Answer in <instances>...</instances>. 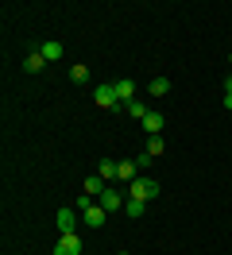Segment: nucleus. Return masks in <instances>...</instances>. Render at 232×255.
Segmentation results:
<instances>
[{
	"mask_svg": "<svg viewBox=\"0 0 232 255\" xmlns=\"http://www.w3.org/2000/svg\"><path fill=\"white\" fill-rule=\"evenodd\" d=\"M159 182H155V178H143L139 174L136 182H128V197H136V201H151V197H159Z\"/></svg>",
	"mask_w": 232,
	"mask_h": 255,
	"instance_id": "1",
	"label": "nucleus"
},
{
	"mask_svg": "<svg viewBox=\"0 0 232 255\" xmlns=\"http://www.w3.org/2000/svg\"><path fill=\"white\" fill-rule=\"evenodd\" d=\"M93 101H97L101 109H116V105H120V97H116V85H112V81H101V85L93 89Z\"/></svg>",
	"mask_w": 232,
	"mask_h": 255,
	"instance_id": "2",
	"label": "nucleus"
},
{
	"mask_svg": "<svg viewBox=\"0 0 232 255\" xmlns=\"http://www.w3.org/2000/svg\"><path fill=\"white\" fill-rule=\"evenodd\" d=\"M77 209H58V217H54V224H58V232L62 236H70V232H77Z\"/></svg>",
	"mask_w": 232,
	"mask_h": 255,
	"instance_id": "3",
	"label": "nucleus"
},
{
	"mask_svg": "<svg viewBox=\"0 0 232 255\" xmlns=\"http://www.w3.org/2000/svg\"><path fill=\"white\" fill-rule=\"evenodd\" d=\"M54 255H81V236H77V232H70V236H58V244H54Z\"/></svg>",
	"mask_w": 232,
	"mask_h": 255,
	"instance_id": "4",
	"label": "nucleus"
},
{
	"mask_svg": "<svg viewBox=\"0 0 232 255\" xmlns=\"http://www.w3.org/2000/svg\"><path fill=\"white\" fill-rule=\"evenodd\" d=\"M124 201H128V197H124L120 190H112V186L101 193V209H105V213H116V209H124Z\"/></svg>",
	"mask_w": 232,
	"mask_h": 255,
	"instance_id": "5",
	"label": "nucleus"
},
{
	"mask_svg": "<svg viewBox=\"0 0 232 255\" xmlns=\"http://www.w3.org/2000/svg\"><path fill=\"white\" fill-rule=\"evenodd\" d=\"M112 85H116V97H120V105L136 101V81H132V78H120V81H112Z\"/></svg>",
	"mask_w": 232,
	"mask_h": 255,
	"instance_id": "6",
	"label": "nucleus"
},
{
	"mask_svg": "<svg viewBox=\"0 0 232 255\" xmlns=\"http://www.w3.org/2000/svg\"><path fill=\"white\" fill-rule=\"evenodd\" d=\"M81 221L89 224V228H101V224H108V213L101 205H93V209H85V213H81Z\"/></svg>",
	"mask_w": 232,
	"mask_h": 255,
	"instance_id": "7",
	"label": "nucleus"
},
{
	"mask_svg": "<svg viewBox=\"0 0 232 255\" xmlns=\"http://www.w3.org/2000/svg\"><path fill=\"white\" fill-rule=\"evenodd\" d=\"M116 178H120V182H136V178H139V162L136 159L120 162V166H116Z\"/></svg>",
	"mask_w": 232,
	"mask_h": 255,
	"instance_id": "8",
	"label": "nucleus"
},
{
	"mask_svg": "<svg viewBox=\"0 0 232 255\" xmlns=\"http://www.w3.org/2000/svg\"><path fill=\"white\" fill-rule=\"evenodd\" d=\"M139 124H143V131H151V135H159V131H163V112H147V116H143V120H139Z\"/></svg>",
	"mask_w": 232,
	"mask_h": 255,
	"instance_id": "9",
	"label": "nucleus"
},
{
	"mask_svg": "<svg viewBox=\"0 0 232 255\" xmlns=\"http://www.w3.org/2000/svg\"><path fill=\"white\" fill-rule=\"evenodd\" d=\"M39 54H43L46 62H58V58H62V43H58V39H46V43H43V50H39Z\"/></svg>",
	"mask_w": 232,
	"mask_h": 255,
	"instance_id": "10",
	"label": "nucleus"
},
{
	"mask_svg": "<svg viewBox=\"0 0 232 255\" xmlns=\"http://www.w3.org/2000/svg\"><path fill=\"white\" fill-rule=\"evenodd\" d=\"M105 190H108V186H105V178H101V174H89V178H85V193H89V197H101Z\"/></svg>",
	"mask_w": 232,
	"mask_h": 255,
	"instance_id": "11",
	"label": "nucleus"
},
{
	"mask_svg": "<svg viewBox=\"0 0 232 255\" xmlns=\"http://www.w3.org/2000/svg\"><path fill=\"white\" fill-rule=\"evenodd\" d=\"M124 213L136 221V217H143V213H147V201H136V197H128V201H124Z\"/></svg>",
	"mask_w": 232,
	"mask_h": 255,
	"instance_id": "12",
	"label": "nucleus"
},
{
	"mask_svg": "<svg viewBox=\"0 0 232 255\" xmlns=\"http://www.w3.org/2000/svg\"><path fill=\"white\" fill-rule=\"evenodd\" d=\"M124 112H128V116H132V120H143V116H147V105H143V101H128V105H124Z\"/></svg>",
	"mask_w": 232,
	"mask_h": 255,
	"instance_id": "13",
	"label": "nucleus"
},
{
	"mask_svg": "<svg viewBox=\"0 0 232 255\" xmlns=\"http://www.w3.org/2000/svg\"><path fill=\"white\" fill-rule=\"evenodd\" d=\"M43 66H46V58H43V54H39V50H35V54H27V58H23V70H27V74H39Z\"/></svg>",
	"mask_w": 232,
	"mask_h": 255,
	"instance_id": "14",
	"label": "nucleus"
},
{
	"mask_svg": "<svg viewBox=\"0 0 232 255\" xmlns=\"http://www.w3.org/2000/svg\"><path fill=\"white\" fill-rule=\"evenodd\" d=\"M147 93H151V97H167L170 93V81L167 78H155L151 85H147Z\"/></svg>",
	"mask_w": 232,
	"mask_h": 255,
	"instance_id": "15",
	"label": "nucleus"
},
{
	"mask_svg": "<svg viewBox=\"0 0 232 255\" xmlns=\"http://www.w3.org/2000/svg\"><path fill=\"white\" fill-rule=\"evenodd\" d=\"M116 166H120V162H112V159H101V170H97V174L105 178V182H112V178H116Z\"/></svg>",
	"mask_w": 232,
	"mask_h": 255,
	"instance_id": "16",
	"label": "nucleus"
},
{
	"mask_svg": "<svg viewBox=\"0 0 232 255\" xmlns=\"http://www.w3.org/2000/svg\"><path fill=\"white\" fill-rule=\"evenodd\" d=\"M70 78H74L77 85H81V81H89V66H85V62H77V66H70Z\"/></svg>",
	"mask_w": 232,
	"mask_h": 255,
	"instance_id": "17",
	"label": "nucleus"
},
{
	"mask_svg": "<svg viewBox=\"0 0 232 255\" xmlns=\"http://www.w3.org/2000/svg\"><path fill=\"white\" fill-rule=\"evenodd\" d=\"M163 135H151V139H147V155H151V159H159V155H163Z\"/></svg>",
	"mask_w": 232,
	"mask_h": 255,
	"instance_id": "18",
	"label": "nucleus"
},
{
	"mask_svg": "<svg viewBox=\"0 0 232 255\" xmlns=\"http://www.w3.org/2000/svg\"><path fill=\"white\" fill-rule=\"evenodd\" d=\"M225 93H232V74H229V78H225Z\"/></svg>",
	"mask_w": 232,
	"mask_h": 255,
	"instance_id": "19",
	"label": "nucleus"
},
{
	"mask_svg": "<svg viewBox=\"0 0 232 255\" xmlns=\"http://www.w3.org/2000/svg\"><path fill=\"white\" fill-rule=\"evenodd\" d=\"M225 109H232V93H225Z\"/></svg>",
	"mask_w": 232,
	"mask_h": 255,
	"instance_id": "20",
	"label": "nucleus"
},
{
	"mask_svg": "<svg viewBox=\"0 0 232 255\" xmlns=\"http://www.w3.org/2000/svg\"><path fill=\"white\" fill-rule=\"evenodd\" d=\"M229 66H232V54H229Z\"/></svg>",
	"mask_w": 232,
	"mask_h": 255,
	"instance_id": "21",
	"label": "nucleus"
},
{
	"mask_svg": "<svg viewBox=\"0 0 232 255\" xmlns=\"http://www.w3.org/2000/svg\"><path fill=\"white\" fill-rule=\"evenodd\" d=\"M116 255H128V252H116Z\"/></svg>",
	"mask_w": 232,
	"mask_h": 255,
	"instance_id": "22",
	"label": "nucleus"
}]
</instances>
